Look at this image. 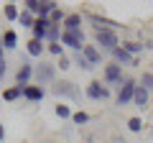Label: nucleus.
<instances>
[{"label": "nucleus", "instance_id": "39448f33", "mask_svg": "<svg viewBox=\"0 0 153 143\" xmlns=\"http://www.w3.org/2000/svg\"><path fill=\"white\" fill-rule=\"evenodd\" d=\"M125 79V74H123V66L115 64V61H107V64H102V84H107V87H120V82Z\"/></svg>", "mask_w": 153, "mask_h": 143}, {"label": "nucleus", "instance_id": "b1692460", "mask_svg": "<svg viewBox=\"0 0 153 143\" xmlns=\"http://www.w3.org/2000/svg\"><path fill=\"white\" fill-rule=\"evenodd\" d=\"M125 128L130 133H143V118L140 115H130V118H128V123H125Z\"/></svg>", "mask_w": 153, "mask_h": 143}, {"label": "nucleus", "instance_id": "2f4dec72", "mask_svg": "<svg viewBox=\"0 0 153 143\" xmlns=\"http://www.w3.org/2000/svg\"><path fill=\"white\" fill-rule=\"evenodd\" d=\"M143 49H146V51H153V39H146V41H143Z\"/></svg>", "mask_w": 153, "mask_h": 143}, {"label": "nucleus", "instance_id": "f257e3e1", "mask_svg": "<svg viewBox=\"0 0 153 143\" xmlns=\"http://www.w3.org/2000/svg\"><path fill=\"white\" fill-rule=\"evenodd\" d=\"M54 97H59V102H64V100H71V102H79V97H82V92H79V87H76L71 79H56L54 84H51L49 89Z\"/></svg>", "mask_w": 153, "mask_h": 143}, {"label": "nucleus", "instance_id": "f3484780", "mask_svg": "<svg viewBox=\"0 0 153 143\" xmlns=\"http://www.w3.org/2000/svg\"><path fill=\"white\" fill-rule=\"evenodd\" d=\"M3 49H5V51H16L18 49V33H16V28H5V31H3Z\"/></svg>", "mask_w": 153, "mask_h": 143}, {"label": "nucleus", "instance_id": "ddd939ff", "mask_svg": "<svg viewBox=\"0 0 153 143\" xmlns=\"http://www.w3.org/2000/svg\"><path fill=\"white\" fill-rule=\"evenodd\" d=\"M110 56H112L115 64H120V66H138V59H135V56H130L125 49H123V46H117V49H115Z\"/></svg>", "mask_w": 153, "mask_h": 143}, {"label": "nucleus", "instance_id": "9b49d317", "mask_svg": "<svg viewBox=\"0 0 153 143\" xmlns=\"http://www.w3.org/2000/svg\"><path fill=\"white\" fill-rule=\"evenodd\" d=\"M46 97V87H38L36 82H31L28 84V87H23V100H26V102H41V100Z\"/></svg>", "mask_w": 153, "mask_h": 143}, {"label": "nucleus", "instance_id": "473e14b6", "mask_svg": "<svg viewBox=\"0 0 153 143\" xmlns=\"http://www.w3.org/2000/svg\"><path fill=\"white\" fill-rule=\"evenodd\" d=\"M5 141V125H3V123H0V143Z\"/></svg>", "mask_w": 153, "mask_h": 143}, {"label": "nucleus", "instance_id": "c85d7f7f", "mask_svg": "<svg viewBox=\"0 0 153 143\" xmlns=\"http://www.w3.org/2000/svg\"><path fill=\"white\" fill-rule=\"evenodd\" d=\"M23 8H26V10H31L33 16L38 18V8H41V0H26V3H21Z\"/></svg>", "mask_w": 153, "mask_h": 143}, {"label": "nucleus", "instance_id": "f03ea898", "mask_svg": "<svg viewBox=\"0 0 153 143\" xmlns=\"http://www.w3.org/2000/svg\"><path fill=\"white\" fill-rule=\"evenodd\" d=\"M94 46H97L102 54H112V51L120 46V33L112 31V28H105V31H94Z\"/></svg>", "mask_w": 153, "mask_h": 143}, {"label": "nucleus", "instance_id": "cd10ccee", "mask_svg": "<svg viewBox=\"0 0 153 143\" xmlns=\"http://www.w3.org/2000/svg\"><path fill=\"white\" fill-rule=\"evenodd\" d=\"M46 51H49L51 56H56V59L66 56V51H64V46H61V44H46Z\"/></svg>", "mask_w": 153, "mask_h": 143}, {"label": "nucleus", "instance_id": "9d476101", "mask_svg": "<svg viewBox=\"0 0 153 143\" xmlns=\"http://www.w3.org/2000/svg\"><path fill=\"white\" fill-rule=\"evenodd\" d=\"M49 28H51V21H49V18H36V23H33V28H31V39L44 41V44H46Z\"/></svg>", "mask_w": 153, "mask_h": 143}, {"label": "nucleus", "instance_id": "423d86ee", "mask_svg": "<svg viewBox=\"0 0 153 143\" xmlns=\"http://www.w3.org/2000/svg\"><path fill=\"white\" fill-rule=\"evenodd\" d=\"M84 95H87L89 100H94V102H100V100L112 97V89H110L107 84H102V79H92V82L84 87Z\"/></svg>", "mask_w": 153, "mask_h": 143}, {"label": "nucleus", "instance_id": "4468645a", "mask_svg": "<svg viewBox=\"0 0 153 143\" xmlns=\"http://www.w3.org/2000/svg\"><path fill=\"white\" fill-rule=\"evenodd\" d=\"M61 31H66V33L82 31V13H66L64 23H61Z\"/></svg>", "mask_w": 153, "mask_h": 143}, {"label": "nucleus", "instance_id": "dca6fc26", "mask_svg": "<svg viewBox=\"0 0 153 143\" xmlns=\"http://www.w3.org/2000/svg\"><path fill=\"white\" fill-rule=\"evenodd\" d=\"M148 102H151V92H148L146 87H140V84H138V87H135V95H133V105H135V107H140V110H146Z\"/></svg>", "mask_w": 153, "mask_h": 143}, {"label": "nucleus", "instance_id": "4be33fe9", "mask_svg": "<svg viewBox=\"0 0 153 143\" xmlns=\"http://www.w3.org/2000/svg\"><path fill=\"white\" fill-rule=\"evenodd\" d=\"M120 46H123V49H125L130 56H135V59L143 54V51H146V49H143V41H123Z\"/></svg>", "mask_w": 153, "mask_h": 143}, {"label": "nucleus", "instance_id": "0eeeda50", "mask_svg": "<svg viewBox=\"0 0 153 143\" xmlns=\"http://www.w3.org/2000/svg\"><path fill=\"white\" fill-rule=\"evenodd\" d=\"M87 44V39H84V31H74V33H61V46L64 49H71L76 54V51H82V46Z\"/></svg>", "mask_w": 153, "mask_h": 143}, {"label": "nucleus", "instance_id": "7ed1b4c3", "mask_svg": "<svg viewBox=\"0 0 153 143\" xmlns=\"http://www.w3.org/2000/svg\"><path fill=\"white\" fill-rule=\"evenodd\" d=\"M135 87H138V79L125 74V79L120 82V87L115 89V105H117V107L130 105V102H133V95H135Z\"/></svg>", "mask_w": 153, "mask_h": 143}, {"label": "nucleus", "instance_id": "6ab92c4d", "mask_svg": "<svg viewBox=\"0 0 153 143\" xmlns=\"http://www.w3.org/2000/svg\"><path fill=\"white\" fill-rule=\"evenodd\" d=\"M0 97H3V102H18V100L23 97V87H18V84L16 87H5Z\"/></svg>", "mask_w": 153, "mask_h": 143}, {"label": "nucleus", "instance_id": "412c9836", "mask_svg": "<svg viewBox=\"0 0 153 143\" xmlns=\"http://www.w3.org/2000/svg\"><path fill=\"white\" fill-rule=\"evenodd\" d=\"M33 23H36V16H33L31 10H26V8H21V16H18V26H21V28H28V31H31Z\"/></svg>", "mask_w": 153, "mask_h": 143}, {"label": "nucleus", "instance_id": "aec40b11", "mask_svg": "<svg viewBox=\"0 0 153 143\" xmlns=\"http://www.w3.org/2000/svg\"><path fill=\"white\" fill-rule=\"evenodd\" d=\"M54 115L59 118V120H71V115H74V110H71L66 102H56L54 105Z\"/></svg>", "mask_w": 153, "mask_h": 143}, {"label": "nucleus", "instance_id": "6e6552de", "mask_svg": "<svg viewBox=\"0 0 153 143\" xmlns=\"http://www.w3.org/2000/svg\"><path fill=\"white\" fill-rule=\"evenodd\" d=\"M33 72H36V64L21 61V66L16 69V84H18V87H28L31 79H33Z\"/></svg>", "mask_w": 153, "mask_h": 143}, {"label": "nucleus", "instance_id": "393cba45", "mask_svg": "<svg viewBox=\"0 0 153 143\" xmlns=\"http://www.w3.org/2000/svg\"><path fill=\"white\" fill-rule=\"evenodd\" d=\"M87 123H89V112H84V110H74V115H71V125L82 128V125H87Z\"/></svg>", "mask_w": 153, "mask_h": 143}, {"label": "nucleus", "instance_id": "a878e982", "mask_svg": "<svg viewBox=\"0 0 153 143\" xmlns=\"http://www.w3.org/2000/svg\"><path fill=\"white\" fill-rule=\"evenodd\" d=\"M64 18H66V10L59 5V8H54V10H51L49 21H51V26H61V23H64Z\"/></svg>", "mask_w": 153, "mask_h": 143}, {"label": "nucleus", "instance_id": "bb28decb", "mask_svg": "<svg viewBox=\"0 0 153 143\" xmlns=\"http://www.w3.org/2000/svg\"><path fill=\"white\" fill-rule=\"evenodd\" d=\"M138 84H140V87H146L148 92H153V72H143V77L138 79Z\"/></svg>", "mask_w": 153, "mask_h": 143}, {"label": "nucleus", "instance_id": "c756f323", "mask_svg": "<svg viewBox=\"0 0 153 143\" xmlns=\"http://www.w3.org/2000/svg\"><path fill=\"white\" fill-rule=\"evenodd\" d=\"M71 56H61V59H56V69H61V72H66V69H71Z\"/></svg>", "mask_w": 153, "mask_h": 143}, {"label": "nucleus", "instance_id": "7c9ffc66", "mask_svg": "<svg viewBox=\"0 0 153 143\" xmlns=\"http://www.w3.org/2000/svg\"><path fill=\"white\" fill-rule=\"evenodd\" d=\"M5 74H8V61L3 59V61H0V82L5 79Z\"/></svg>", "mask_w": 153, "mask_h": 143}, {"label": "nucleus", "instance_id": "5701e85b", "mask_svg": "<svg viewBox=\"0 0 153 143\" xmlns=\"http://www.w3.org/2000/svg\"><path fill=\"white\" fill-rule=\"evenodd\" d=\"M71 64H74L76 69H82V72H92V69H94V66H92V64H89V61H87V59L82 56V51H76V54H71Z\"/></svg>", "mask_w": 153, "mask_h": 143}, {"label": "nucleus", "instance_id": "f8f14e48", "mask_svg": "<svg viewBox=\"0 0 153 143\" xmlns=\"http://www.w3.org/2000/svg\"><path fill=\"white\" fill-rule=\"evenodd\" d=\"M82 56H84L92 66H100V64H102V59H105V54H102L94 44H84V46H82Z\"/></svg>", "mask_w": 153, "mask_h": 143}, {"label": "nucleus", "instance_id": "a211bd4d", "mask_svg": "<svg viewBox=\"0 0 153 143\" xmlns=\"http://www.w3.org/2000/svg\"><path fill=\"white\" fill-rule=\"evenodd\" d=\"M18 16H21L18 3H5V5H3V18H5L8 23H18Z\"/></svg>", "mask_w": 153, "mask_h": 143}, {"label": "nucleus", "instance_id": "20e7f679", "mask_svg": "<svg viewBox=\"0 0 153 143\" xmlns=\"http://www.w3.org/2000/svg\"><path fill=\"white\" fill-rule=\"evenodd\" d=\"M56 74H59V69H56V64H51V61H38L36 64V72H33V79H36L38 87H46V84H54L56 82Z\"/></svg>", "mask_w": 153, "mask_h": 143}, {"label": "nucleus", "instance_id": "2eb2a0df", "mask_svg": "<svg viewBox=\"0 0 153 143\" xmlns=\"http://www.w3.org/2000/svg\"><path fill=\"white\" fill-rule=\"evenodd\" d=\"M23 46H26V54L33 56V59H41L44 51H46V44H44V41H36V39H28Z\"/></svg>", "mask_w": 153, "mask_h": 143}, {"label": "nucleus", "instance_id": "1a4fd4ad", "mask_svg": "<svg viewBox=\"0 0 153 143\" xmlns=\"http://www.w3.org/2000/svg\"><path fill=\"white\" fill-rule=\"evenodd\" d=\"M87 21L94 26V31H105V28H112V31H120V23L117 21H110V18H102V16H97V13H87Z\"/></svg>", "mask_w": 153, "mask_h": 143}]
</instances>
